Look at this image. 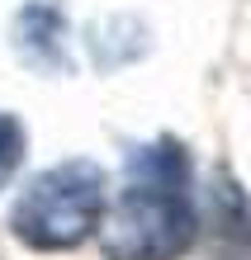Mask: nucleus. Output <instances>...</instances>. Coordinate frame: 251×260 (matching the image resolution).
Listing matches in <instances>:
<instances>
[{
	"label": "nucleus",
	"instance_id": "1",
	"mask_svg": "<svg viewBox=\"0 0 251 260\" xmlns=\"http://www.w3.org/2000/svg\"><path fill=\"white\" fill-rule=\"evenodd\" d=\"M100 222H104V171L86 156L38 171L10 208V232L29 251L48 255L76 251L81 241L100 237Z\"/></svg>",
	"mask_w": 251,
	"mask_h": 260
},
{
	"label": "nucleus",
	"instance_id": "2",
	"mask_svg": "<svg viewBox=\"0 0 251 260\" xmlns=\"http://www.w3.org/2000/svg\"><path fill=\"white\" fill-rule=\"evenodd\" d=\"M199 241V213L185 189L133 180L100 222L104 260H180Z\"/></svg>",
	"mask_w": 251,
	"mask_h": 260
},
{
	"label": "nucleus",
	"instance_id": "3",
	"mask_svg": "<svg viewBox=\"0 0 251 260\" xmlns=\"http://www.w3.org/2000/svg\"><path fill=\"white\" fill-rule=\"evenodd\" d=\"M14 48L38 71H67V24L48 5H29L14 19Z\"/></svg>",
	"mask_w": 251,
	"mask_h": 260
},
{
	"label": "nucleus",
	"instance_id": "4",
	"mask_svg": "<svg viewBox=\"0 0 251 260\" xmlns=\"http://www.w3.org/2000/svg\"><path fill=\"white\" fill-rule=\"evenodd\" d=\"M133 180H143V185H171V189H185V180H190V156H185L180 142L156 137V142H147V147L133 151Z\"/></svg>",
	"mask_w": 251,
	"mask_h": 260
},
{
	"label": "nucleus",
	"instance_id": "5",
	"mask_svg": "<svg viewBox=\"0 0 251 260\" xmlns=\"http://www.w3.org/2000/svg\"><path fill=\"white\" fill-rule=\"evenodd\" d=\"M24 151H29V133H24V123L14 114H5L0 109V189L14 180V171L24 166Z\"/></svg>",
	"mask_w": 251,
	"mask_h": 260
}]
</instances>
